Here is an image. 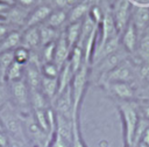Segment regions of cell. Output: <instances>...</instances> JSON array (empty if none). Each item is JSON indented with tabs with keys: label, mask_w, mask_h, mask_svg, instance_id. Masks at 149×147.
I'll return each instance as SVG.
<instances>
[{
	"label": "cell",
	"mask_w": 149,
	"mask_h": 147,
	"mask_svg": "<svg viewBox=\"0 0 149 147\" xmlns=\"http://www.w3.org/2000/svg\"><path fill=\"white\" fill-rule=\"evenodd\" d=\"M118 111L121 118L122 124V134H123V146H130L134 142L135 132L141 119L137 107V102H118Z\"/></svg>",
	"instance_id": "1"
},
{
	"label": "cell",
	"mask_w": 149,
	"mask_h": 147,
	"mask_svg": "<svg viewBox=\"0 0 149 147\" xmlns=\"http://www.w3.org/2000/svg\"><path fill=\"white\" fill-rule=\"evenodd\" d=\"M0 120L3 125L5 133L8 136L27 140V138L24 135V131H23L22 117L17 112V110L10 104V102H8L0 110Z\"/></svg>",
	"instance_id": "2"
},
{
	"label": "cell",
	"mask_w": 149,
	"mask_h": 147,
	"mask_svg": "<svg viewBox=\"0 0 149 147\" xmlns=\"http://www.w3.org/2000/svg\"><path fill=\"white\" fill-rule=\"evenodd\" d=\"M9 90V102L17 110L20 114H26L31 112L30 99H29V89L26 80L19 79L7 83Z\"/></svg>",
	"instance_id": "3"
},
{
	"label": "cell",
	"mask_w": 149,
	"mask_h": 147,
	"mask_svg": "<svg viewBox=\"0 0 149 147\" xmlns=\"http://www.w3.org/2000/svg\"><path fill=\"white\" fill-rule=\"evenodd\" d=\"M23 131L27 140L33 145V147H47L50 140V135L44 132L36 123L33 111L26 114H21Z\"/></svg>",
	"instance_id": "4"
},
{
	"label": "cell",
	"mask_w": 149,
	"mask_h": 147,
	"mask_svg": "<svg viewBox=\"0 0 149 147\" xmlns=\"http://www.w3.org/2000/svg\"><path fill=\"white\" fill-rule=\"evenodd\" d=\"M136 79V66L135 64L129 61L125 60L118 66H115L111 72H108L105 78L100 82L101 85L111 82H126L134 85V80Z\"/></svg>",
	"instance_id": "5"
},
{
	"label": "cell",
	"mask_w": 149,
	"mask_h": 147,
	"mask_svg": "<svg viewBox=\"0 0 149 147\" xmlns=\"http://www.w3.org/2000/svg\"><path fill=\"white\" fill-rule=\"evenodd\" d=\"M127 51L121 47L119 50H116L115 52L106 56L105 58H102L101 61L97 62L95 64H93V71L98 77L99 84L100 82L105 78V76L111 72L115 66H118L121 62H123L125 60H127Z\"/></svg>",
	"instance_id": "6"
},
{
	"label": "cell",
	"mask_w": 149,
	"mask_h": 147,
	"mask_svg": "<svg viewBox=\"0 0 149 147\" xmlns=\"http://www.w3.org/2000/svg\"><path fill=\"white\" fill-rule=\"evenodd\" d=\"M118 102H132L137 98L136 88L126 82H111L101 85Z\"/></svg>",
	"instance_id": "7"
},
{
	"label": "cell",
	"mask_w": 149,
	"mask_h": 147,
	"mask_svg": "<svg viewBox=\"0 0 149 147\" xmlns=\"http://www.w3.org/2000/svg\"><path fill=\"white\" fill-rule=\"evenodd\" d=\"M133 6L130 0H115L113 4V8L111 9L112 16L116 27L119 35L123 32L127 24L130 22Z\"/></svg>",
	"instance_id": "8"
},
{
	"label": "cell",
	"mask_w": 149,
	"mask_h": 147,
	"mask_svg": "<svg viewBox=\"0 0 149 147\" xmlns=\"http://www.w3.org/2000/svg\"><path fill=\"white\" fill-rule=\"evenodd\" d=\"M54 102V110L57 114H61L65 118L71 119L72 117V92H71V85L65 89L62 93H59Z\"/></svg>",
	"instance_id": "9"
},
{
	"label": "cell",
	"mask_w": 149,
	"mask_h": 147,
	"mask_svg": "<svg viewBox=\"0 0 149 147\" xmlns=\"http://www.w3.org/2000/svg\"><path fill=\"white\" fill-rule=\"evenodd\" d=\"M130 22L134 24L140 36L144 34L149 29V7L147 6L133 7Z\"/></svg>",
	"instance_id": "10"
},
{
	"label": "cell",
	"mask_w": 149,
	"mask_h": 147,
	"mask_svg": "<svg viewBox=\"0 0 149 147\" xmlns=\"http://www.w3.org/2000/svg\"><path fill=\"white\" fill-rule=\"evenodd\" d=\"M139 40H140V35H139L136 28L134 27V24L132 22H129L127 24V27L123 29V32L120 34L121 47L128 54H133L136 51Z\"/></svg>",
	"instance_id": "11"
},
{
	"label": "cell",
	"mask_w": 149,
	"mask_h": 147,
	"mask_svg": "<svg viewBox=\"0 0 149 147\" xmlns=\"http://www.w3.org/2000/svg\"><path fill=\"white\" fill-rule=\"evenodd\" d=\"M52 10H54V8L50 7L49 5H44V4L38 5L37 7H35V8L29 13L28 19H27L26 24H24V28L43 24V23L47 21V19L49 18V15L51 14Z\"/></svg>",
	"instance_id": "12"
},
{
	"label": "cell",
	"mask_w": 149,
	"mask_h": 147,
	"mask_svg": "<svg viewBox=\"0 0 149 147\" xmlns=\"http://www.w3.org/2000/svg\"><path fill=\"white\" fill-rule=\"evenodd\" d=\"M54 133L58 134L71 146L73 140V127H72L71 119L56 113V128Z\"/></svg>",
	"instance_id": "13"
},
{
	"label": "cell",
	"mask_w": 149,
	"mask_h": 147,
	"mask_svg": "<svg viewBox=\"0 0 149 147\" xmlns=\"http://www.w3.org/2000/svg\"><path fill=\"white\" fill-rule=\"evenodd\" d=\"M93 4L91 0H80L74 6H72L68 12V22L73 23L81 21L92 8Z\"/></svg>",
	"instance_id": "14"
},
{
	"label": "cell",
	"mask_w": 149,
	"mask_h": 147,
	"mask_svg": "<svg viewBox=\"0 0 149 147\" xmlns=\"http://www.w3.org/2000/svg\"><path fill=\"white\" fill-rule=\"evenodd\" d=\"M71 52V48L69 47L65 37L63 34L59 35L58 40L56 41V48H55V57H54V63L61 69L63 64L69 60Z\"/></svg>",
	"instance_id": "15"
},
{
	"label": "cell",
	"mask_w": 149,
	"mask_h": 147,
	"mask_svg": "<svg viewBox=\"0 0 149 147\" xmlns=\"http://www.w3.org/2000/svg\"><path fill=\"white\" fill-rule=\"evenodd\" d=\"M28 15H29V13L24 9V8H22V7H20V6H15V5H13V6H10V8L7 10V13L3 15V19H5V21L7 22V23H15V24H26V21H27V19H28Z\"/></svg>",
	"instance_id": "16"
},
{
	"label": "cell",
	"mask_w": 149,
	"mask_h": 147,
	"mask_svg": "<svg viewBox=\"0 0 149 147\" xmlns=\"http://www.w3.org/2000/svg\"><path fill=\"white\" fill-rule=\"evenodd\" d=\"M21 46L29 50H33L37 46H40L38 26L24 28V32L22 33V37H21Z\"/></svg>",
	"instance_id": "17"
},
{
	"label": "cell",
	"mask_w": 149,
	"mask_h": 147,
	"mask_svg": "<svg viewBox=\"0 0 149 147\" xmlns=\"http://www.w3.org/2000/svg\"><path fill=\"white\" fill-rule=\"evenodd\" d=\"M73 76H74V74L71 69V65H70L69 61H66L63 64V66L61 68L59 75H58V78H57V80H58V93H57V96L71 85Z\"/></svg>",
	"instance_id": "18"
},
{
	"label": "cell",
	"mask_w": 149,
	"mask_h": 147,
	"mask_svg": "<svg viewBox=\"0 0 149 147\" xmlns=\"http://www.w3.org/2000/svg\"><path fill=\"white\" fill-rule=\"evenodd\" d=\"M22 33L19 30H10L7 36L0 42V54L3 51H13L21 46Z\"/></svg>",
	"instance_id": "19"
},
{
	"label": "cell",
	"mask_w": 149,
	"mask_h": 147,
	"mask_svg": "<svg viewBox=\"0 0 149 147\" xmlns=\"http://www.w3.org/2000/svg\"><path fill=\"white\" fill-rule=\"evenodd\" d=\"M41 91L50 102H54V99L57 97V93H58V80H57V78H50V77L42 76V78H41Z\"/></svg>",
	"instance_id": "20"
},
{
	"label": "cell",
	"mask_w": 149,
	"mask_h": 147,
	"mask_svg": "<svg viewBox=\"0 0 149 147\" xmlns=\"http://www.w3.org/2000/svg\"><path fill=\"white\" fill-rule=\"evenodd\" d=\"M29 99H30L31 111L47 110L48 107H50V100L42 93L41 90L29 91Z\"/></svg>",
	"instance_id": "21"
},
{
	"label": "cell",
	"mask_w": 149,
	"mask_h": 147,
	"mask_svg": "<svg viewBox=\"0 0 149 147\" xmlns=\"http://www.w3.org/2000/svg\"><path fill=\"white\" fill-rule=\"evenodd\" d=\"M80 29H81V21H78V22L69 23L65 32L63 33V35L71 49L73 47H76L78 43L79 36H80Z\"/></svg>",
	"instance_id": "22"
},
{
	"label": "cell",
	"mask_w": 149,
	"mask_h": 147,
	"mask_svg": "<svg viewBox=\"0 0 149 147\" xmlns=\"http://www.w3.org/2000/svg\"><path fill=\"white\" fill-rule=\"evenodd\" d=\"M38 32H40V44L42 47L45 44L56 42L59 37V36H57V29L51 28L44 23L38 26Z\"/></svg>",
	"instance_id": "23"
},
{
	"label": "cell",
	"mask_w": 149,
	"mask_h": 147,
	"mask_svg": "<svg viewBox=\"0 0 149 147\" xmlns=\"http://www.w3.org/2000/svg\"><path fill=\"white\" fill-rule=\"evenodd\" d=\"M65 21H68V12L64 9H54L49 18L47 19L45 23L47 26L57 29L59 26H62Z\"/></svg>",
	"instance_id": "24"
},
{
	"label": "cell",
	"mask_w": 149,
	"mask_h": 147,
	"mask_svg": "<svg viewBox=\"0 0 149 147\" xmlns=\"http://www.w3.org/2000/svg\"><path fill=\"white\" fill-rule=\"evenodd\" d=\"M69 63L71 65V69L73 71V74H76L80 68L81 65L85 63L84 61V54H83V49L80 47H73L71 49V52H70V56H69Z\"/></svg>",
	"instance_id": "25"
},
{
	"label": "cell",
	"mask_w": 149,
	"mask_h": 147,
	"mask_svg": "<svg viewBox=\"0 0 149 147\" xmlns=\"http://www.w3.org/2000/svg\"><path fill=\"white\" fill-rule=\"evenodd\" d=\"M24 66L26 65L13 61V63L10 64V66L7 70V74H6V77H5V82L9 83V82L22 79L23 76H24Z\"/></svg>",
	"instance_id": "26"
},
{
	"label": "cell",
	"mask_w": 149,
	"mask_h": 147,
	"mask_svg": "<svg viewBox=\"0 0 149 147\" xmlns=\"http://www.w3.org/2000/svg\"><path fill=\"white\" fill-rule=\"evenodd\" d=\"M13 51H3L0 54V80H5L7 70L13 63Z\"/></svg>",
	"instance_id": "27"
},
{
	"label": "cell",
	"mask_w": 149,
	"mask_h": 147,
	"mask_svg": "<svg viewBox=\"0 0 149 147\" xmlns=\"http://www.w3.org/2000/svg\"><path fill=\"white\" fill-rule=\"evenodd\" d=\"M13 57H14L15 62L26 65L30 58V50L22 46H19L16 49L13 50Z\"/></svg>",
	"instance_id": "28"
},
{
	"label": "cell",
	"mask_w": 149,
	"mask_h": 147,
	"mask_svg": "<svg viewBox=\"0 0 149 147\" xmlns=\"http://www.w3.org/2000/svg\"><path fill=\"white\" fill-rule=\"evenodd\" d=\"M55 48H56V42L45 44L42 47V51H41V62L43 63H49V62H54V57H55Z\"/></svg>",
	"instance_id": "29"
},
{
	"label": "cell",
	"mask_w": 149,
	"mask_h": 147,
	"mask_svg": "<svg viewBox=\"0 0 149 147\" xmlns=\"http://www.w3.org/2000/svg\"><path fill=\"white\" fill-rule=\"evenodd\" d=\"M59 70H61V69H59L54 62L43 63V64L41 65V74H42V76H45V77L58 78Z\"/></svg>",
	"instance_id": "30"
},
{
	"label": "cell",
	"mask_w": 149,
	"mask_h": 147,
	"mask_svg": "<svg viewBox=\"0 0 149 147\" xmlns=\"http://www.w3.org/2000/svg\"><path fill=\"white\" fill-rule=\"evenodd\" d=\"M33 116L37 123V125L50 135V128L47 121V116H45V110H37V111H33Z\"/></svg>",
	"instance_id": "31"
},
{
	"label": "cell",
	"mask_w": 149,
	"mask_h": 147,
	"mask_svg": "<svg viewBox=\"0 0 149 147\" xmlns=\"http://www.w3.org/2000/svg\"><path fill=\"white\" fill-rule=\"evenodd\" d=\"M49 1V6H55L56 9H64L66 10V8H71L72 6H74L78 1L80 0H48Z\"/></svg>",
	"instance_id": "32"
},
{
	"label": "cell",
	"mask_w": 149,
	"mask_h": 147,
	"mask_svg": "<svg viewBox=\"0 0 149 147\" xmlns=\"http://www.w3.org/2000/svg\"><path fill=\"white\" fill-rule=\"evenodd\" d=\"M136 102H137V107H139L140 117L149 123V100L137 99Z\"/></svg>",
	"instance_id": "33"
},
{
	"label": "cell",
	"mask_w": 149,
	"mask_h": 147,
	"mask_svg": "<svg viewBox=\"0 0 149 147\" xmlns=\"http://www.w3.org/2000/svg\"><path fill=\"white\" fill-rule=\"evenodd\" d=\"M9 102V90L5 80H0V110Z\"/></svg>",
	"instance_id": "34"
},
{
	"label": "cell",
	"mask_w": 149,
	"mask_h": 147,
	"mask_svg": "<svg viewBox=\"0 0 149 147\" xmlns=\"http://www.w3.org/2000/svg\"><path fill=\"white\" fill-rule=\"evenodd\" d=\"M48 147H70V145H69L63 138H61L58 134L54 133V134L50 136Z\"/></svg>",
	"instance_id": "35"
},
{
	"label": "cell",
	"mask_w": 149,
	"mask_h": 147,
	"mask_svg": "<svg viewBox=\"0 0 149 147\" xmlns=\"http://www.w3.org/2000/svg\"><path fill=\"white\" fill-rule=\"evenodd\" d=\"M7 147H33V145L29 141H27V140L8 136V145H7Z\"/></svg>",
	"instance_id": "36"
},
{
	"label": "cell",
	"mask_w": 149,
	"mask_h": 147,
	"mask_svg": "<svg viewBox=\"0 0 149 147\" xmlns=\"http://www.w3.org/2000/svg\"><path fill=\"white\" fill-rule=\"evenodd\" d=\"M137 98L139 99L149 100V79L142 85V89L137 92Z\"/></svg>",
	"instance_id": "37"
},
{
	"label": "cell",
	"mask_w": 149,
	"mask_h": 147,
	"mask_svg": "<svg viewBox=\"0 0 149 147\" xmlns=\"http://www.w3.org/2000/svg\"><path fill=\"white\" fill-rule=\"evenodd\" d=\"M14 1H15V4H19V6L22 7V8H29V7L35 8V7L38 6L37 4H38L40 0H14Z\"/></svg>",
	"instance_id": "38"
},
{
	"label": "cell",
	"mask_w": 149,
	"mask_h": 147,
	"mask_svg": "<svg viewBox=\"0 0 149 147\" xmlns=\"http://www.w3.org/2000/svg\"><path fill=\"white\" fill-rule=\"evenodd\" d=\"M12 29L9 28V24L5 21V20H0V42L7 36V34L10 32Z\"/></svg>",
	"instance_id": "39"
},
{
	"label": "cell",
	"mask_w": 149,
	"mask_h": 147,
	"mask_svg": "<svg viewBox=\"0 0 149 147\" xmlns=\"http://www.w3.org/2000/svg\"><path fill=\"white\" fill-rule=\"evenodd\" d=\"M139 142H142V144H144V145L149 146V125L144 128L143 133H142V134H141V136H140ZM139 142H137V144H139Z\"/></svg>",
	"instance_id": "40"
},
{
	"label": "cell",
	"mask_w": 149,
	"mask_h": 147,
	"mask_svg": "<svg viewBox=\"0 0 149 147\" xmlns=\"http://www.w3.org/2000/svg\"><path fill=\"white\" fill-rule=\"evenodd\" d=\"M8 145V136L6 133L0 132V146L1 147H7Z\"/></svg>",
	"instance_id": "41"
},
{
	"label": "cell",
	"mask_w": 149,
	"mask_h": 147,
	"mask_svg": "<svg viewBox=\"0 0 149 147\" xmlns=\"http://www.w3.org/2000/svg\"><path fill=\"white\" fill-rule=\"evenodd\" d=\"M10 8V6L9 5H6V4H2V2H0V16H2L3 18V15L7 13V10Z\"/></svg>",
	"instance_id": "42"
},
{
	"label": "cell",
	"mask_w": 149,
	"mask_h": 147,
	"mask_svg": "<svg viewBox=\"0 0 149 147\" xmlns=\"http://www.w3.org/2000/svg\"><path fill=\"white\" fill-rule=\"evenodd\" d=\"M0 2L6 4V5H9V6H13V5L15 4V1H14V0H0Z\"/></svg>",
	"instance_id": "43"
},
{
	"label": "cell",
	"mask_w": 149,
	"mask_h": 147,
	"mask_svg": "<svg viewBox=\"0 0 149 147\" xmlns=\"http://www.w3.org/2000/svg\"><path fill=\"white\" fill-rule=\"evenodd\" d=\"M135 147H149V146H147V145H144V144H142V142H139V144L135 145Z\"/></svg>",
	"instance_id": "44"
},
{
	"label": "cell",
	"mask_w": 149,
	"mask_h": 147,
	"mask_svg": "<svg viewBox=\"0 0 149 147\" xmlns=\"http://www.w3.org/2000/svg\"><path fill=\"white\" fill-rule=\"evenodd\" d=\"M0 132H3L5 133V128H3V125L1 123V120H0Z\"/></svg>",
	"instance_id": "45"
},
{
	"label": "cell",
	"mask_w": 149,
	"mask_h": 147,
	"mask_svg": "<svg viewBox=\"0 0 149 147\" xmlns=\"http://www.w3.org/2000/svg\"><path fill=\"white\" fill-rule=\"evenodd\" d=\"M123 147H135V145H130V146H123Z\"/></svg>",
	"instance_id": "46"
},
{
	"label": "cell",
	"mask_w": 149,
	"mask_h": 147,
	"mask_svg": "<svg viewBox=\"0 0 149 147\" xmlns=\"http://www.w3.org/2000/svg\"><path fill=\"white\" fill-rule=\"evenodd\" d=\"M47 147H48V146H47Z\"/></svg>",
	"instance_id": "47"
}]
</instances>
